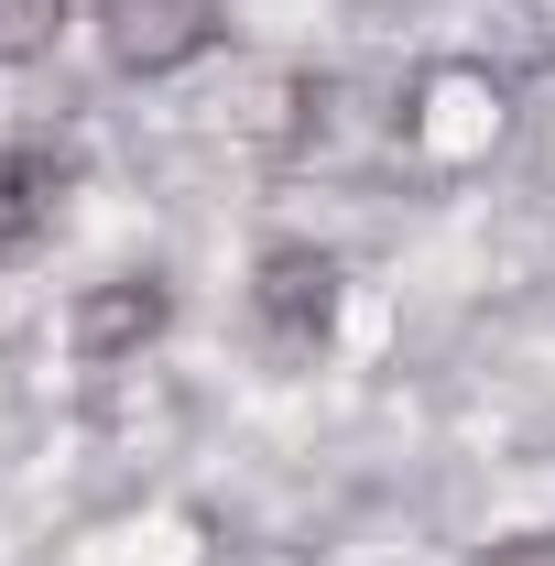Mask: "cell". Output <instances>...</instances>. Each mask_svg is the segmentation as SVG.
Wrapping results in <instances>:
<instances>
[{"label": "cell", "mask_w": 555, "mask_h": 566, "mask_svg": "<svg viewBox=\"0 0 555 566\" xmlns=\"http://www.w3.org/2000/svg\"><path fill=\"white\" fill-rule=\"evenodd\" d=\"M338 305H348V273H338V251H316V240H273L251 262V316H262V338L283 359L327 349L338 338Z\"/></svg>", "instance_id": "cell-1"}, {"label": "cell", "mask_w": 555, "mask_h": 566, "mask_svg": "<svg viewBox=\"0 0 555 566\" xmlns=\"http://www.w3.org/2000/svg\"><path fill=\"white\" fill-rule=\"evenodd\" d=\"M87 22L121 76H186L229 33V0H87Z\"/></svg>", "instance_id": "cell-2"}, {"label": "cell", "mask_w": 555, "mask_h": 566, "mask_svg": "<svg viewBox=\"0 0 555 566\" xmlns=\"http://www.w3.org/2000/svg\"><path fill=\"white\" fill-rule=\"evenodd\" d=\"M164 327H175V283H164V273H109V283L76 294V327H66V338H76L87 370H121V359H142Z\"/></svg>", "instance_id": "cell-3"}, {"label": "cell", "mask_w": 555, "mask_h": 566, "mask_svg": "<svg viewBox=\"0 0 555 566\" xmlns=\"http://www.w3.org/2000/svg\"><path fill=\"white\" fill-rule=\"evenodd\" d=\"M66 186H76V153H66V142H0V273L55 229Z\"/></svg>", "instance_id": "cell-4"}, {"label": "cell", "mask_w": 555, "mask_h": 566, "mask_svg": "<svg viewBox=\"0 0 555 566\" xmlns=\"http://www.w3.org/2000/svg\"><path fill=\"white\" fill-rule=\"evenodd\" d=\"M76 0H0V66H44L66 44Z\"/></svg>", "instance_id": "cell-5"}, {"label": "cell", "mask_w": 555, "mask_h": 566, "mask_svg": "<svg viewBox=\"0 0 555 566\" xmlns=\"http://www.w3.org/2000/svg\"><path fill=\"white\" fill-rule=\"evenodd\" d=\"M469 566H555V534H501V545L469 556Z\"/></svg>", "instance_id": "cell-6"}]
</instances>
